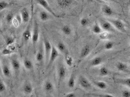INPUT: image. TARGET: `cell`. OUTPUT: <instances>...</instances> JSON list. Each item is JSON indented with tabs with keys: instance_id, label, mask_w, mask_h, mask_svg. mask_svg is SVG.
Returning a JSON list of instances; mask_svg holds the SVG:
<instances>
[{
	"instance_id": "cell-30",
	"label": "cell",
	"mask_w": 130,
	"mask_h": 97,
	"mask_svg": "<svg viewBox=\"0 0 130 97\" xmlns=\"http://www.w3.org/2000/svg\"><path fill=\"white\" fill-rule=\"evenodd\" d=\"M115 47V43L112 41H107L105 44H104V49L105 50L110 51L112 49Z\"/></svg>"
},
{
	"instance_id": "cell-20",
	"label": "cell",
	"mask_w": 130,
	"mask_h": 97,
	"mask_svg": "<svg viewBox=\"0 0 130 97\" xmlns=\"http://www.w3.org/2000/svg\"><path fill=\"white\" fill-rule=\"evenodd\" d=\"M116 67L117 69L120 72H128V68L125 63L122 62H118L116 65Z\"/></svg>"
},
{
	"instance_id": "cell-42",
	"label": "cell",
	"mask_w": 130,
	"mask_h": 97,
	"mask_svg": "<svg viewBox=\"0 0 130 97\" xmlns=\"http://www.w3.org/2000/svg\"><path fill=\"white\" fill-rule=\"evenodd\" d=\"M0 75H1V76H3V73H2V64H1V61H0Z\"/></svg>"
},
{
	"instance_id": "cell-22",
	"label": "cell",
	"mask_w": 130,
	"mask_h": 97,
	"mask_svg": "<svg viewBox=\"0 0 130 97\" xmlns=\"http://www.w3.org/2000/svg\"><path fill=\"white\" fill-rule=\"evenodd\" d=\"M92 31L94 34H101L103 33V29H102L101 26L99 23L96 22L92 26Z\"/></svg>"
},
{
	"instance_id": "cell-41",
	"label": "cell",
	"mask_w": 130,
	"mask_h": 97,
	"mask_svg": "<svg viewBox=\"0 0 130 97\" xmlns=\"http://www.w3.org/2000/svg\"><path fill=\"white\" fill-rule=\"evenodd\" d=\"M9 53H10V51L8 50V49H4L3 51V54H4V55H8V54H9Z\"/></svg>"
},
{
	"instance_id": "cell-27",
	"label": "cell",
	"mask_w": 130,
	"mask_h": 97,
	"mask_svg": "<svg viewBox=\"0 0 130 97\" xmlns=\"http://www.w3.org/2000/svg\"><path fill=\"white\" fill-rule=\"evenodd\" d=\"M39 17H40V19L42 21L46 22L50 19V16H49L47 11H41L39 12Z\"/></svg>"
},
{
	"instance_id": "cell-47",
	"label": "cell",
	"mask_w": 130,
	"mask_h": 97,
	"mask_svg": "<svg viewBox=\"0 0 130 97\" xmlns=\"http://www.w3.org/2000/svg\"><path fill=\"white\" fill-rule=\"evenodd\" d=\"M129 15H130V9H129Z\"/></svg>"
},
{
	"instance_id": "cell-10",
	"label": "cell",
	"mask_w": 130,
	"mask_h": 97,
	"mask_svg": "<svg viewBox=\"0 0 130 97\" xmlns=\"http://www.w3.org/2000/svg\"><path fill=\"white\" fill-rule=\"evenodd\" d=\"M11 67L7 63L6 61H4V63L2 64V73H3V76L5 77L9 78L11 77L12 72H11Z\"/></svg>"
},
{
	"instance_id": "cell-7",
	"label": "cell",
	"mask_w": 130,
	"mask_h": 97,
	"mask_svg": "<svg viewBox=\"0 0 130 97\" xmlns=\"http://www.w3.org/2000/svg\"><path fill=\"white\" fill-rule=\"evenodd\" d=\"M36 2L39 5L42 7L47 12H48V13L52 14V15H53L54 17H57V18L61 17V16H60L57 15L56 13H55V12L53 11L52 8L50 7V5L48 4V2H47L46 0H36Z\"/></svg>"
},
{
	"instance_id": "cell-14",
	"label": "cell",
	"mask_w": 130,
	"mask_h": 97,
	"mask_svg": "<svg viewBox=\"0 0 130 97\" xmlns=\"http://www.w3.org/2000/svg\"><path fill=\"white\" fill-rule=\"evenodd\" d=\"M43 90L47 94H52L54 90V86L52 81L47 80L43 84Z\"/></svg>"
},
{
	"instance_id": "cell-16",
	"label": "cell",
	"mask_w": 130,
	"mask_h": 97,
	"mask_svg": "<svg viewBox=\"0 0 130 97\" xmlns=\"http://www.w3.org/2000/svg\"><path fill=\"white\" fill-rule=\"evenodd\" d=\"M103 62V58L101 56H96L92 59L89 62V66L92 67H96L99 66Z\"/></svg>"
},
{
	"instance_id": "cell-21",
	"label": "cell",
	"mask_w": 130,
	"mask_h": 97,
	"mask_svg": "<svg viewBox=\"0 0 130 97\" xmlns=\"http://www.w3.org/2000/svg\"><path fill=\"white\" fill-rule=\"evenodd\" d=\"M76 83V77L75 74L74 73H72L69 78L67 82V86L70 88H74L75 86Z\"/></svg>"
},
{
	"instance_id": "cell-8",
	"label": "cell",
	"mask_w": 130,
	"mask_h": 97,
	"mask_svg": "<svg viewBox=\"0 0 130 97\" xmlns=\"http://www.w3.org/2000/svg\"><path fill=\"white\" fill-rule=\"evenodd\" d=\"M78 83L79 86L85 90H90L92 88V84L90 81L84 75H80L78 79Z\"/></svg>"
},
{
	"instance_id": "cell-23",
	"label": "cell",
	"mask_w": 130,
	"mask_h": 97,
	"mask_svg": "<svg viewBox=\"0 0 130 97\" xmlns=\"http://www.w3.org/2000/svg\"><path fill=\"white\" fill-rule=\"evenodd\" d=\"M24 68L27 70H31L33 68V63L30 59L29 58H25L23 61Z\"/></svg>"
},
{
	"instance_id": "cell-1",
	"label": "cell",
	"mask_w": 130,
	"mask_h": 97,
	"mask_svg": "<svg viewBox=\"0 0 130 97\" xmlns=\"http://www.w3.org/2000/svg\"><path fill=\"white\" fill-rule=\"evenodd\" d=\"M67 74V68L62 62H60L57 67V79L58 86H60L61 83L64 80Z\"/></svg>"
},
{
	"instance_id": "cell-40",
	"label": "cell",
	"mask_w": 130,
	"mask_h": 97,
	"mask_svg": "<svg viewBox=\"0 0 130 97\" xmlns=\"http://www.w3.org/2000/svg\"><path fill=\"white\" fill-rule=\"evenodd\" d=\"M65 97H76V95L75 92H69L66 95Z\"/></svg>"
},
{
	"instance_id": "cell-6",
	"label": "cell",
	"mask_w": 130,
	"mask_h": 97,
	"mask_svg": "<svg viewBox=\"0 0 130 97\" xmlns=\"http://www.w3.org/2000/svg\"><path fill=\"white\" fill-rule=\"evenodd\" d=\"M59 55H60V52H59V51L57 50V49L56 48V47L53 45L52 52H51V54L50 55V57H49L48 61V62H47V69H50L51 67H52L53 64L55 62V61L58 58Z\"/></svg>"
},
{
	"instance_id": "cell-31",
	"label": "cell",
	"mask_w": 130,
	"mask_h": 97,
	"mask_svg": "<svg viewBox=\"0 0 130 97\" xmlns=\"http://www.w3.org/2000/svg\"><path fill=\"white\" fill-rule=\"evenodd\" d=\"M13 19H14V15L12 12H9L6 15L5 20L8 23H11L12 22H13Z\"/></svg>"
},
{
	"instance_id": "cell-36",
	"label": "cell",
	"mask_w": 130,
	"mask_h": 97,
	"mask_svg": "<svg viewBox=\"0 0 130 97\" xmlns=\"http://www.w3.org/2000/svg\"><path fill=\"white\" fill-rule=\"evenodd\" d=\"M15 40L13 37H8L6 38L5 39V43L7 45H10V44H12L13 43H14Z\"/></svg>"
},
{
	"instance_id": "cell-15",
	"label": "cell",
	"mask_w": 130,
	"mask_h": 97,
	"mask_svg": "<svg viewBox=\"0 0 130 97\" xmlns=\"http://www.w3.org/2000/svg\"><path fill=\"white\" fill-rule=\"evenodd\" d=\"M102 12L106 16H111L115 14V11L110 6L107 5H103L102 7Z\"/></svg>"
},
{
	"instance_id": "cell-24",
	"label": "cell",
	"mask_w": 130,
	"mask_h": 97,
	"mask_svg": "<svg viewBox=\"0 0 130 97\" xmlns=\"http://www.w3.org/2000/svg\"><path fill=\"white\" fill-rule=\"evenodd\" d=\"M61 31L65 35L69 36V35L72 34V30L71 27L70 25H65L62 27Z\"/></svg>"
},
{
	"instance_id": "cell-28",
	"label": "cell",
	"mask_w": 130,
	"mask_h": 97,
	"mask_svg": "<svg viewBox=\"0 0 130 97\" xmlns=\"http://www.w3.org/2000/svg\"><path fill=\"white\" fill-rule=\"evenodd\" d=\"M109 73H110V72L109 69L106 68V66H102L99 69V76L100 77H104L109 76Z\"/></svg>"
},
{
	"instance_id": "cell-4",
	"label": "cell",
	"mask_w": 130,
	"mask_h": 97,
	"mask_svg": "<svg viewBox=\"0 0 130 97\" xmlns=\"http://www.w3.org/2000/svg\"><path fill=\"white\" fill-rule=\"evenodd\" d=\"M43 48H44V52L45 56V62L47 63L48 62L49 57L51 54V52L52 50L53 45L51 44L50 41L46 38L43 40Z\"/></svg>"
},
{
	"instance_id": "cell-32",
	"label": "cell",
	"mask_w": 130,
	"mask_h": 97,
	"mask_svg": "<svg viewBox=\"0 0 130 97\" xmlns=\"http://www.w3.org/2000/svg\"><path fill=\"white\" fill-rule=\"evenodd\" d=\"M9 6V4L5 1H0V11H3L8 8Z\"/></svg>"
},
{
	"instance_id": "cell-11",
	"label": "cell",
	"mask_w": 130,
	"mask_h": 97,
	"mask_svg": "<svg viewBox=\"0 0 130 97\" xmlns=\"http://www.w3.org/2000/svg\"><path fill=\"white\" fill-rule=\"evenodd\" d=\"M91 52V48H90V45L86 44L82 47L81 50L80 52L79 55V59L80 60L85 59L86 57H88Z\"/></svg>"
},
{
	"instance_id": "cell-9",
	"label": "cell",
	"mask_w": 130,
	"mask_h": 97,
	"mask_svg": "<svg viewBox=\"0 0 130 97\" xmlns=\"http://www.w3.org/2000/svg\"><path fill=\"white\" fill-rule=\"evenodd\" d=\"M100 25L101 26L103 30L106 32L115 33L117 30L109 21H101Z\"/></svg>"
},
{
	"instance_id": "cell-43",
	"label": "cell",
	"mask_w": 130,
	"mask_h": 97,
	"mask_svg": "<svg viewBox=\"0 0 130 97\" xmlns=\"http://www.w3.org/2000/svg\"><path fill=\"white\" fill-rule=\"evenodd\" d=\"M104 1H111V2H113V3H118V1L117 0H103Z\"/></svg>"
},
{
	"instance_id": "cell-17",
	"label": "cell",
	"mask_w": 130,
	"mask_h": 97,
	"mask_svg": "<svg viewBox=\"0 0 130 97\" xmlns=\"http://www.w3.org/2000/svg\"><path fill=\"white\" fill-rule=\"evenodd\" d=\"M21 16L22 19V22L24 23H26L29 22L30 20V14H29V11L26 8H24L21 10Z\"/></svg>"
},
{
	"instance_id": "cell-2",
	"label": "cell",
	"mask_w": 130,
	"mask_h": 97,
	"mask_svg": "<svg viewBox=\"0 0 130 97\" xmlns=\"http://www.w3.org/2000/svg\"><path fill=\"white\" fill-rule=\"evenodd\" d=\"M10 64L12 69L14 72L16 76H17L21 70V63L17 56L12 55L11 56Z\"/></svg>"
},
{
	"instance_id": "cell-3",
	"label": "cell",
	"mask_w": 130,
	"mask_h": 97,
	"mask_svg": "<svg viewBox=\"0 0 130 97\" xmlns=\"http://www.w3.org/2000/svg\"><path fill=\"white\" fill-rule=\"evenodd\" d=\"M39 36H40V33H39V27L38 23L36 21H35L34 27H33L32 34H31V42L33 46V48L35 49L36 46L38 43L39 40Z\"/></svg>"
},
{
	"instance_id": "cell-35",
	"label": "cell",
	"mask_w": 130,
	"mask_h": 97,
	"mask_svg": "<svg viewBox=\"0 0 130 97\" xmlns=\"http://www.w3.org/2000/svg\"><path fill=\"white\" fill-rule=\"evenodd\" d=\"M90 95L96 97H115L113 95L109 94H94H94H91Z\"/></svg>"
},
{
	"instance_id": "cell-19",
	"label": "cell",
	"mask_w": 130,
	"mask_h": 97,
	"mask_svg": "<svg viewBox=\"0 0 130 97\" xmlns=\"http://www.w3.org/2000/svg\"><path fill=\"white\" fill-rule=\"evenodd\" d=\"M56 48L57 49L59 52L65 53V54L68 53V50L66 45L62 41H59V42L57 43V44L56 45Z\"/></svg>"
},
{
	"instance_id": "cell-26",
	"label": "cell",
	"mask_w": 130,
	"mask_h": 97,
	"mask_svg": "<svg viewBox=\"0 0 130 97\" xmlns=\"http://www.w3.org/2000/svg\"><path fill=\"white\" fill-rule=\"evenodd\" d=\"M72 3V0H58V4L59 6L62 8L68 7Z\"/></svg>"
},
{
	"instance_id": "cell-13",
	"label": "cell",
	"mask_w": 130,
	"mask_h": 97,
	"mask_svg": "<svg viewBox=\"0 0 130 97\" xmlns=\"http://www.w3.org/2000/svg\"><path fill=\"white\" fill-rule=\"evenodd\" d=\"M33 87L31 83L29 81H26L22 86V91L26 95H30L32 94Z\"/></svg>"
},
{
	"instance_id": "cell-48",
	"label": "cell",
	"mask_w": 130,
	"mask_h": 97,
	"mask_svg": "<svg viewBox=\"0 0 130 97\" xmlns=\"http://www.w3.org/2000/svg\"><path fill=\"white\" fill-rule=\"evenodd\" d=\"M129 64H130V60H129Z\"/></svg>"
},
{
	"instance_id": "cell-39",
	"label": "cell",
	"mask_w": 130,
	"mask_h": 97,
	"mask_svg": "<svg viewBox=\"0 0 130 97\" xmlns=\"http://www.w3.org/2000/svg\"><path fill=\"white\" fill-rule=\"evenodd\" d=\"M66 62L69 65V66H71L72 64V61L71 57H70V56H66Z\"/></svg>"
},
{
	"instance_id": "cell-12",
	"label": "cell",
	"mask_w": 130,
	"mask_h": 97,
	"mask_svg": "<svg viewBox=\"0 0 130 97\" xmlns=\"http://www.w3.org/2000/svg\"><path fill=\"white\" fill-rule=\"evenodd\" d=\"M36 61L37 62L39 63H42L44 60L45 61V56L44 52V48H43V45H41L37 51L35 56Z\"/></svg>"
},
{
	"instance_id": "cell-38",
	"label": "cell",
	"mask_w": 130,
	"mask_h": 97,
	"mask_svg": "<svg viewBox=\"0 0 130 97\" xmlns=\"http://www.w3.org/2000/svg\"><path fill=\"white\" fill-rule=\"evenodd\" d=\"M15 20L18 23H19V25L21 24V23L22 22V19L21 14H18V15H16Z\"/></svg>"
},
{
	"instance_id": "cell-37",
	"label": "cell",
	"mask_w": 130,
	"mask_h": 97,
	"mask_svg": "<svg viewBox=\"0 0 130 97\" xmlns=\"http://www.w3.org/2000/svg\"><path fill=\"white\" fill-rule=\"evenodd\" d=\"M122 97H130V91L128 90H123L121 92Z\"/></svg>"
},
{
	"instance_id": "cell-29",
	"label": "cell",
	"mask_w": 130,
	"mask_h": 97,
	"mask_svg": "<svg viewBox=\"0 0 130 97\" xmlns=\"http://www.w3.org/2000/svg\"><path fill=\"white\" fill-rule=\"evenodd\" d=\"M117 83H119L120 84L124 85L125 86H127V87L130 88V77L127 79H117Z\"/></svg>"
},
{
	"instance_id": "cell-46",
	"label": "cell",
	"mask_w": 130,
	"mask_h": 97,
	"mask_svg": "<svg viewBox=\"0 0 130 97\" xmlns=\"http://www.w3.org/2000/svg\"><path fill=\"white\" fill-rule=\"evenodd\" d=\"M129 48L130 49V41H129Z\"/></svg>"
},
{
	"instance_id": "cell-25",
	"label": "cell",
	"mask_w": 130,
	"mask_h": 97,
	"mask_svg": "<svg viewBox=\"0 0 130 97\" xmlns=\"http://www.w3.org/2000/svg\"><path fill=\"white\" fill-rule=\"evenodd\" d=\"M93 83L94 86L100 90H104L107 88V84L103 81H93Z\"/></svg>"
},
{
	"instance_id": "cell-18",
	"label": "cell",
	"mask_w": 130,
	"mask_h": 97,
	"mask_svg": "<svg viewBox=\"0 0 130 97\" xmlns=\"http://www.w3.org/2000/svg\"><path fill=\"white\" fill-rule=\"evenodd\" d=\"M31 34H32V33H31L30 25H29V26L27 27V28L25 29V30L23 32L22 37L23 40H24L25 42L29 41V40H30L31 38Z\"/></svg>"
},
{
	"instance_id": "cell-45",
	"label": "cell",
	"mask_w": 130,
	"mask_h": 97,
	"mask_svg": "<svg viewBox=\"0 0 130 97\" xmlns=\"http://www.w3.org/2000/svg\"><path fill=\"white\" fill-rule=\"evenodd\" d=\"M128 4L130 5V0H128Z\"/></svg>"
},
{
	"instance_id": "cell-34",
	"label": "cell",
	"mask_w": 130,
	"mask_h": 97,
	"mask_svg": "<svg viewBox=\"0 0 130 97\" xmlns=\"http://www.w3.org/2000/svg\"><path fill=\"white\" fill-rule=\"evenodd\" d=\"M1 77L2 76L0 75V93H3L6 90V86Z\"/></svg>"
},
{
	"instance_id": "cell-33",
	"label": "cell",
	"mask_w": 130,
	"mask_h": 97,
	"mask_svg": "<svg viewBox=\"0 0 130 97\" xmlns=\"http://www.w3.org/2000/svg\"><path fill=\"white\" fill-rule=\"evenodd\" d=\"M89 19L87 17H83L80 20V25L82 27L87 26L89 25Z\"/></svg>"
},
{
	"instance_id": "cell-44",
	"label": "cell",
	"mask_w": 130,
	"mask_h": 97,
	"mask_svg": "<svg viewBox=\"0 0 130 97\" xmlns=\"http://www.w3.org/2000/svg\"><path fill=\"white\" fill-rule=\"evenodd\" d=\"M1 19H0V28H1Z\"/></svg>"
},
{
	"instance_id": "cell-5",
	"label": "cell",
	"mask_w": 130,
	"mask_h": 97,
	"mask_svg": "<svg viewBox=\"0 0 130 97\" xmlns=\"http://www.w3.org/2000/svg\"><path fill=\"white\" fill-rule=\"evenodd\" d=\"M107 21H109L113 25L114 27L118 31L123 33H127L125 24L121 20L117 19H109Z\"/></svg>"
}]
</instances>
